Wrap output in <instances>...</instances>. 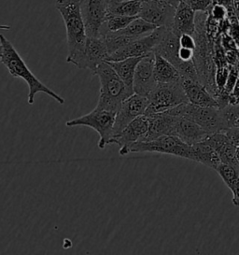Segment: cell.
I'll use <instances>...</instances> for the list:
<instances>
[{"mask_svg":"<svg viewBox=\"0 0 239 255\" xmlns=\"http://www.w3.org/2000/svg\"><path fill=\"white\" fill-rule=\"evenodd\" d=\"M55 7L62 16L67 29V62L78 67L88 38L80 0H56Z\"/></svg>","mask_w":239,"mask_h":255,"instance_id":"6da1fadb","label":"cell"},{"mask_svg":"<svg viewBox=\"0 0 239 255\" xmlns=\"http://www.w3.org/2000/svg\"><path fill=\"white\" fill-rule=\"evenodd\" d=\"M0 44L3 50L2 57L0 58L1 63L7 68L10 75L14 78L22 79L28 85L29 91L27 96V103L29 105H33L35 103V97L37 93H43L50 98L56 100L60 105H64V98L50 89L34 75V73L30 70L24 60L22 59V56L15 49L14 46L2 34H0Z\"/></svg>","mask_w":239,"mask_h":255,"instance_id":"7a4b0ae2","label":"cell"},{"mask_svg":"<svg viewBox=\"0 0 239 255\" xmlns=\"http://www.w3.org/2000/svg\"><path fill=\"white\" fill-rule=\"evenodd\" d=\"M100 82V94L97 108L117 113L122 102L133 96L134 90L123 83L112 66L104 62L93 73Z\"/></svg>","mask_w":239,"mask_h":255,"instance_id":"3957f363","label":"cell"},{"mask_svg":"<svg viewBox=\"0 0 239 255\" xmlns=\"http://www.w3.org/2000/svg\"><path fill=\"white\" fill-rule=\"evenodd\" d=\"M164 113L193 121L209 134L223 132L228 128L223 113L218 108L200 107L188 102Z\"/></svg>","mask_w":239,"mask_h":255,"instance_id":"277c9868","label":"cell"},{"mask_svg":"<svg viewBox=\"0 0 239 255\" xmlns=\"http://www.w3.org/2000/svg\"><path fill=\"white\" fill-rule=\"evenodd\" d=\"M160 153L194 161L193 146L183 142L178 136L164 135L149 141H137L129 148V153Z\"/></svg>","mask_w":239,"mask_h":255,"instance_id":"5b68a950","label":"cell"},{"mask_svg":"<svg viewBox=\"0 0 239 255\" xmlns=\"http://www.w3.org/2000/svg\"><path fill=\"white\" fill-rule=\"evenodd\" d=\"M116 113L102 110L96 107L91 113L82 115L79 118L67 121V128L86 127L96 130L99 135L98 148L104 150L107 145L111 144L113 135V127Z\"/></svg>","mask_w":239,"mask_h":255,"instance_id":"8992f818","label":"cell"},{"mask_svg":"<svg viewBox=\"0 0 239 255\" xmlns=\"http://www.w3.org/2000/svg\"><path fill=\"white\" fill-rule=\"evenodd\" d=\"M147 98L149 105L145 113L146 115L164 113L189 102L180 82L157 83L155 88L150 92Z\"/></svg>","mask_w":239,"mask_h":255,"instance_id":"52a82bcc","label":"cell"},{"mask_svg":"<svg viewBox=\"0 0 239 255\" xmlns=\"http://www.w3.org/2000/svg\"><path fill=\"white\" fill-rule=\"evenodd\" d=\"M179 35L172 29H166L164 37L156 46L153 53H158L169 61L179 70L181 77L198 81L197 70L194 61L182 62L179 59Z\"/></svg>","mask_w":239,"mask_h":255,"instance_id":"ba28073f","label":"cell"},{"mask_svg":"<svg viewBox=\"0 0 239 255\" xmlns=\"http://www.w3.org/2000/svg\"><path fill=\"white\" fill-rule=\"evenodd\" d=\"M166 29L168 28L157 27L149 35L134 39L129 44L120 49L119 51L112 53L108 62L123 60L129 57H144L149 53H153L154 49L164 37Z\"/></svg>","mask_w":239,"mask_h":255,"instance_id":"9c48e42d","label":"cell"},{"mask_svg":"<svg viewBox=\"0 0 239 255\" xmlns=\"http://www.w3.org/2000/svg\"><path fill=\"white\" fill-rule=\"evenodd\" d=\"M176 13V7L165 0H142L139 16L145 21L171 29Z\"/></svg>","mask_w":239,"mask_h":255,"instance_id":"30bf717a","label":"cell"},{"mask_svg":"<svg viewBox=\"0 0 239 255\" xmlns=\"http://www.w3.org/2000/svg\"><path fill=\"white\" fill-rule=\"evenodd\" d=\"M148 105V98L136 94L125 99L116 113L112 137L120 133L134 119L144 115Z\"/></svg>","mask_w":239,"mask_h":255,"instance_id":"8fae6325","label":"cell"},{"mask_svg":"<svg viewBox=\"0 0 239 255\" xmlns=\"http://www.w3.org/2000/svg\"><path fill=\"white\" fill-rule=\"evenodd\" d=\"M149 122L147 115H141L131 122L118 135H114L111 144H117L120 147V155L129 154V148L137 141L142 140L149 131Z\"/></svg>","mask_w":239,"mask_h":255,"instance_id":"7c38bea8","label":"cell"},{"mask_svg":"<svg viewBox=\"0 0 239 255\" xmlns=\"http://www.w3.org/2000/svg\"><path fill=\"white\" fill-rule=\"evenodd\" d=\"M87 37L100 36V29L107 19V0H80Z\"/></svg>","mask_w":239,"mask_h":255,"instance_id":"4fadbf2b","label":"cell"},{"mask_svg":"<svg viewBox=\"0 0 239 255\" xmlns=\"http://www.w3.org/2000/svg\"><path fill=\"white\" fill-rule=\"evenodd\" d=\"M157 85L154 77V53L142 57L137 64L134 75V94L148 97Z\"/></svg>","mask_w":239,"mask_h":255,"instance_id":"5bb4252c","label":"cell"},{"mask_svg":"<svg viewBox=\"0 0 239 255\" xmlns=\"http://www.w3.org/2000/svg\"><path fill=\"white\" fill-rule=\"evenodd\" d=\"M109 57L110 54L104 37H88L82 59L77 68L80 69L87 68L94 73L100 64L108 62Z\"/></svg>","mask_w":239,"mask_h":255,"instance_id":"9a60e30c","label":"cell"},{"mask_svg":"<svg viewBox=\"0 0 239 255\" xmlns=\"http://www.w3.org/2000/svg\"><path fill=\"white\" fill-rule=\"evenodd\" d=\"M180 83L186 94L189 103L200 107H212L219 109L216 98L198 81L182 77Z\"/></svg>","mask_w":239,"mask_h":255,"instance_id":"2e32d148","label":"cell"},{"mask_svg":"<svg viewBox=\"0 0 239 255\" xmlns=\"http://www.w3.org/2000/svg\"><path fill=\"white\" fill-rule=\"evenodd\" d=\"M210 134L196 123L186 118L178 117L173 130V135L178 136L183 142L193 146L204 141Z\"/></svg>","mask_w":239,"mask_h":255,"instance_id":"e0dca14e","label":"cell"},{"mask_svg":"<svg viewBox=\"0 0 239 255\" xmlns=\"http://www.w3.org/2000/svg\"><path fill=\"white\" fill-rule=\"evenodd\" d=\"M147 116L149 122V131L140 141L152 140L161 135H173L177 116L167 113H153Z\"/></svg>","mask_w":239,"mask_h":255,"instance_id":"ac0fdd59","label":"cell"},{"mask_svg":"<svg viewBox=\"0 0 239 255\" xmlns=\"http://www.w3.org/2000/svg\"><path fill=\"white\" fill-rule=\"evenodd\" d=\"M205 140L217 150L222 163L232 165L239 171V163L236 158L237 147L230 141L224 131L210 134Z\"/></svg>","mask_w":239,"mask_h":255,"instance_id":"d6986e66","label":"cell"},{"mask_svg":"<svg viewBox=\"0 0 239 255\" xmlns=\"http://www.w3.org/2000/svg\"><path fill=\"white\" fill-rule=\"evenodd\" d=\"M196 11H194L186 2L179 1L176 7V13L172 30L179 34H189L194 36L196 31Z\"/></svg>","mask_w":239,"mask_h":255,"instance_id":"ffe728a7","label":"cell"},{"mask_svg":"<svg viewBox=\"0 0 239 255\" xmlns=\"http://www.w3.org/2000/svg\"><path fill=\"white\" fill-rule=\"evenodd\" d=\"M154 77L157 83H179L181 75L177 68L160 54L154 53Z\"/></svg>","mask_w":239,"mask_h":255,"instance_id":"44dd1931","label":"cell"},{"mask_svg":"<svg viewBox=\"0 0 239 255\" xmlns=\"http://www.w3.org/2000/svg\"><path fill=\"white\" fill-rule=\"evenodd\" d=\"M142 0H110L107 2V17L120 15L138 17Z\"/></svg>","mask_w":239,"mask_h":255,"instance_id":"7402d4cb","label":"cell"},{"mask_svg":"<svg viewBox=\"0 0 239 255\" xmlns=\"http://www.w3.org/2000/svg\"><path fill=\"white\" fill-rule=\"evenodd\" d=\"M193 151L194 161L207 165L208 167H210L212 169H216L222 163L217 150L212 146H210L206 140L193 145Z\"/></svg>","mask_w":239,"mask_h":255,"instance_id":"603a6c76","label":"cell"},{"mask_svg":"<svg viewBox=\"0 0 239 255\" xmlns=\"http://www.w3.org/2000/svg\"><path fill=\"white\" fill-rule=\"evenodd\" d=\"M142 57H129L126 59L120 61H112L108 62L113 69L116 71L120 80L126 84L127 86L134 90L133 83H134V71L137 64L141 60Z\"/></svg>","mask_w":239,"mask_h":255,"instance_id":"cb8c5ba5","label":"cell"},{"mask_svg":"<svg viewBox=\"0 0 239 255\" xmlns=\"http://www.w3.org/2000/svg\"><path fill=\"white\" fill-rule=\"evenodd\" d=\"M156 28V25L145 21L140 17H136L124 29L118 32L130 38H138L149 35Z\"/></svg>","mask_w":239,"mask_h":255,"instance_id":"d4e9b609","label":"cell"},{"mask_svg":"<svg viewBox=\"0 0 239 255\" xmlns=\"http://www.w3.org/2000/svg\"><path fill=\"white\" fill-rule=\"evenodd\" d=\"M136 17L130 16L113 15L108 16L100 29V36L104 37L107 33L118 32L126 27Z\"/></svg>","mask_w":239,"mask_h":255,"instance_id":"484cf974","label":"cell"},{"mask_svg":"<svg viewBox=\"0 0 239 255\" xmlns=\"http://www.w3.org/2000/svg\"><path fill=\"white\" fill-rule=\"evenodd\" d=\"M215 170L228 188L231 187L232 184L239 178V170L228 164L221 163Z\"/></svg>","mask_w":239,"mask_h":255,"instance_id":"4316f807","label":"cell"},{"mask_svg":"<svg viewBox=\"0 0 239 255\" xmlns=\"http://www.w3.org/2000/svg\"><path fill=\"white\" fill-rule=\"evenodd\" d=\"M224 120L226 122L228 128H235L239 125V103L228 104L221 109Z\"/></svg>","mask_w":239,"mask_h":255,"instance_id":"83f0119b","label":"cell"},{"mask_svg":"<svg viewBox=\"0 0 239 255\" xmlns=\"http://www.w3.org/2000/svg\"><path fill=\"white\" fill-rule=\"evenodd\" d=\"M228 74H229V68H228V66L216 68V72H215V85H216L217 96H218V94L224 92V87H225V84H226Z\"/></svg>","mask_w":239,"mask_h":255,"instance_id":"f1b7e54d","label":"cell"},{"mask_svg":"<svg viewBox=\"0 0 239 255\" xmlns=\"http://www.w3.org/2000/svg\"><path fill=\"white\" fill-rule=\"evenodd\" d=\"M210 17L217 22L221 23L228 18V9L224 5L216 3L213 5V8H211Z\"/></svg>","mask_w":239,"mask_h":255,"instance_id":"f546056e","label":"cell"},{"mask_svg":"<svg viewBox=\"0 0 239 255\" xmlns=\"http://www.w3.org/2000/svg\"><path fill=\"white\" fill-rule=\"evenodd\" d=\"M229 68V74H228V78L226 81V84L224 87V92L228 95H230L232 91L234 89V86L236 83L239 80V73H238V69L236 68V66H228Z\"/></svg>","mask_w":239,"mask_h":255,"instance_id":"4dcf8cb0","label":"cell"},{"mask_svg":"<svg viewBox=\"0 0 239 255\" xmlns=\"http://www.w3.org/2000/svg\"><path fill=\"white\" fill-rule=\"evenodd\" d=\"M229 18V28L227 33L231 37L235 42L237 43L238 47H239V21L237 15H233V17H228Z\"/></svg>","mask_w":239,"mask_h":255,"instance_id":"1f68e13d","label":"cell"},{"mask_svg":"<svg viewBox=\"0 0 239 255\" xmlns=\"http://www.w3.org/2000/svg\"><path fill=\"white\" fill-rule=\"evenodd\" d=\"M221 44L223 46L225 52L227 51H235V50H239V47L237 45V43L235 42V40L229 36V34L223 33L221 36Z\"/></svg>","mask_w":239,"mask_h":255,"instance_id":"d6a6232c","label":"cell"},{"mask_svg":"<svg viewBox=\"0 0 239 255\" xmlns=\"http://www.w3.org/2000/svg\"><path fill=\"white\" fill-rule=\"evenodd\" d=\"M179 45L183 48L195 50L196 48V41L194 36L189 34H181L179 36Z\"/></svg>","mask_w":239,"mask_h":255,"instance_id":"836d02e7","label":"cell"},{"mask_svg":"<svg viewBox=\"0 0 239 255\" xmlns=\"http://www.w3.org/2000/svg\"><path fill=\"white\" fill-rule=\"evenodd\" d=\"M224 132L236 147H239V128L235 127V128H227L226 130H224Z\"/></svg>","mask_w":239,"mask_h":255,"instance_id":"e575fe53","label":"cell"},{"mask_svg":"<svg viewBox=\"0 0 239 255\" xmlns=\"http://www.w3.org/2000/svg\"><path fill=\"white\" fill-rule=\"evenodd\" d=\"M179 57L182 62L194 60V51L183 47H179Z\"/></svg>","mask_w":239,"mask_h":255,"instance_id":"d590c367","label":"cell"},{"mask_svg":"<svg viewBox=\"0 0 239 255\" xmlns=\"http://www.w3.org/2000/svg\"><path fill=\"white\" fill-rule=\"evenodd\" d=\"M225 58L228 66H236L239 61V50L225 52Z\"/></svg>","mask_w":239,"mask_h":255,"instance_id":"8d00e7d4","label":"cell"},{"mask_svg":"<svg viewBox=\"0 0 239 255\" xmlns=\"http://www.w3.org/2000/svg\"><path fill=\"white\" fill-rule=\"evenodd\" d=\"M229 189L231 190L232 193H233L232 202L235 206L239 207V178L232 184L231 187Z\"/></svg>","mask_w":239,"mask_h":255,"instance_id":"74e56055","label":"cell"},{"mask_svg":"<svg viewBox=\"0 0 239 255\" xmlns=\"http://www.w3.org/2000/svg\"><path fill=\"white\" fill-rule=\"evenodd\" d=\"M239 97V79L238 82L235 84L234 89L230 94V98H229V104H236V101Z\"/></svg>","mask_w":239,"mask_h":255,"instance_id":"f35d334b","label":"cell"},{"mask_svg":"<svg viewBox=\"0 0 239 255\" xmlns=\"http://www.w3.org/2000/svg\"><path fill=\"white\" fill-rule=\"evenodd\" d=\"M11 26L8 24H0V30H10Z\"/></svg>","mask_w":239,"mask_h":255,"instance_id":"ab89813d","label":"cell"},{"mask_svg":"<svg viewBox=\"0 0 239 255\" xmlns=\"http://www.w3.org/2000/svg\"><path fill=\"white\" fill-rule=\"evenodd\" d=\"M236 158H237V161L239 163V147H237V149H236Z\"/></svg>","mask_w":239,"mask_h":255,"instance_id":"60d3db41","label":"cell"},{"mask_svg":"<svg viewBox=\"0 0 239 255\" xmlns=\"http://www.w3.org/2000/svg\"><path fill=\"white\" fill-rule=\"evenodd\" d=\"M236 68H237V69H238V73H239V63L236 65Z\"/></svg>","mask_w":239,"mask_h":255,"instance_id":"b9f144b4","label":"cell"},{"mask_svg":"<svg viewBox=\"0 0 239 255\" xmlns=\"http://www.w3.org/2000/svg\"><path fill=\"white\" fill-rule=\"evenodd\" d=\"M2 52H3V50H2V46L0 44V58L2 57Z\"/></svg>","mask_w":239,"mask_h":255,"instance_id":"7bdbcfd3","label":"cell"},{"mask_svg":"<svg viewBox=\"0 0 239 255\" xmlns=\"http://www.w3.org/2000/svg\"><path fill=\"white\" fill-rule=\"evenodd\" d=\"M165 1H168L169 3H171L172 5H174V0H165ZM175 6V5H174Z\"/></svg>","mask_w":239,"mask_h":255,"instance_id":"ee69618b","label":"cell"},{"mask_svg":"<svg viewBox=\"0 0 239 255\" xmlns=\"http://www.w3.org/2000/svg\"><path fill=\"white\" fill-rule=\"evenodd\" d=\"M237 103H239V97L238 98V99H237V101H236V104H237Z\"/></svg>","mask_w":239,"mask_h":255,"instance_id":"f6af8a7d","label":"cell"},{"mask_svg":"<svg viewBox=\"0 0 239 255\" xmlns=\"http://www.w3.org/2000/svg\"><path fill=\"white\" fill-rule=\"evenodd\" d=\"M108 1H110V0H107V2H108Z\"/></svg>","mask_w":239,"mask_h":255,"instance_id":"bcb514c9","label":"cell"},{"mask_svg":"<svg viewBox=\"0 0 239 255\" xmlns=\"http://www.w3.org/2000/svg\"><path fill=\"white\" fill-rule=\"evenodd\" d=\"M238 128H239V126H238Z\"/></svg>","mask_w":239,"mask_h":255,"instance_id":"7dc6e473","label":"cell"},{"mask_svg":"<svg viewBox=\"0 0 239 255\" xmlns=\"http://www.w3.org/2000/svg\"></svg>","mask_w":239,"mask_h":255,"instance_id":"c3c4849f","label":"cell"}]
</instances>
